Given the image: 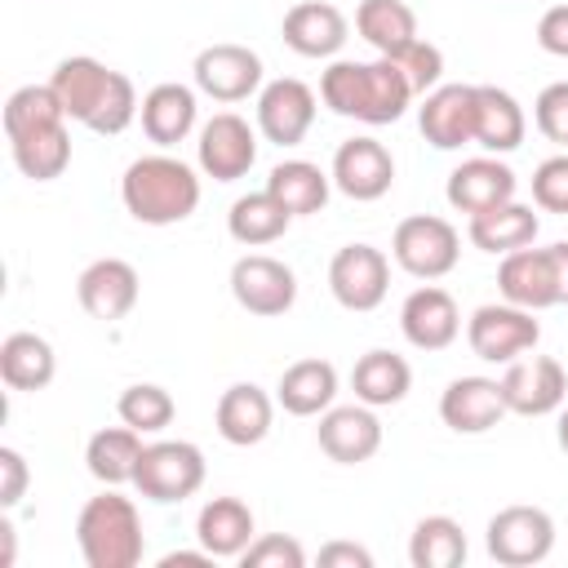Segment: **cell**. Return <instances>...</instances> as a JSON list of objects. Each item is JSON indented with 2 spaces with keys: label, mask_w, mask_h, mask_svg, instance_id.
<instances>
[{
  "label": "cell",
  "mask_w": 568,
  "mask_h": 568,
  "mask_svg": "<svg viewBox=\"0 0 568 568\" xmlns=\"http://www.w3.org/2000/svg\"><path fill=\"white\" fill-rule=\"evenodd\" d=\"M288 222H293V213H288L271 191H248V195H240V200L231 204V213H226V231H231V240L244 244V248L275 244V240L288 231Z\"/></svg>",
  "instance_id": "cell-34"
},
{
  "label": "cell",
  "mask_w": 568,
  "mask_h": 568,
  "mask_svg": "<svg viewBox=\"0 0 568 568\" xmlns=\"http://www.w3.org/2000/svg\"><path fill=\"white\" fill-rule=\"evenodd\" d=\"M550 262H555V288H559V306H568V240L550 244Z\"/></svg>",
  "instance_id": "cell-48"
},
{
  "label": "cell",
  "mask_w": 568,
  "mask_h": 568,
  "mask_svg": "<svg viewBox=\"0 0 568 568\" xmlns=\"http://www.w3.org/2000/svg\"><path fill=\"white\" fill-rule=\"evenodd\" d=\"M537 44L550 58H568V4H550L537 18Z\"/></svg>",
  "instance_id": "cell-45"
},
{
  "label": "cell",
  "mask_w": 568,
  "mask_h": 568,
  "mask_svg": "<svg viewBox=\"0 0 568 568\" xmlns=\"http://www.w3.org/2000/svg\"><path fill=\"white\" fill-rule=\"evenodd\" d=\"M0 541H4V555H0V564L9 568V564H13V524H9V519H0Z\"/></svg>",
  "instance_id": "cell-49"
},
{
  "label": "cell",
  "mask_w": 568,
  "mask_h": 568,
  "mask_svg": "<svg viewBox=\"0 0 568 568\" xmlns=\"http://www.w3.org/2000/svg\"><path fill=\"white\" fill-rule=\"evenodd\" d=\"M417 129L435 151L475 142V84H439L417 106Z\"/></svg>",
  "instance_id": "cell-19"
},
{
  "label": "cell",
  "mask_w": 568,
  "mask_h": 568,
  "mask_svg": "<svg viewBox=\"0 0 568 568\" xmlns=\"http://www.w3.org/2000/svg\"><path fill=\"white\" fill-rule=\"evenodd\" d=\"M115 413H120L124 426H133V430H142V435H160V430L173 422L178 404H173V395H169L164 386H155V382H133V386L120 390Z\"/></svg>",
  "instance_id": "cell-39"
},
{
  "label": "cell",
  "mask_w": 568,
  "mask_h": 568,
  "mask_svg": "<svg viewBox=\"0 0 568 568\" xmlns=\"http://www.w3.org/2000/svg\"><path fill=\"white\" fill-rule=\"evenodd\" d=\"M524 133H528V115L515 102V93L497 84H475V142L488 155H510L519 151Z\"/></svg>",
  "instance_id": "cell-26"
},
{
  "label": "cell",
  "mask_w": 568,
  "mask_h": 568,
  "mask_svg": "<svg viewBox=\"0 0 568 568\" xmlns=\"http://www.w3.org/2000/svg\"><path fill=\"white\" fill-rule=\"evenodd\" d=\"M195 115H200L195 89H191V84H178V80H164V84L146 89L142 106H138V120H142L146 142H155V146H164V151L191 138Z\"/></svg>",
  "instance_id": "cell-24"
},
{
  "label": "cell",
  "mask_w": 568,
  "mask_h": 568,
  "mask_svg": "<svg viewBox=\"0 0 568 568\" xmlns=\"http://www.w3.org/2000/svg\"><path fill=\"white\" fill-rule=\"evenodd\" d=\"M244 568H306V550L297 537L284 532H262L248 541V550L240 555Z\"/></svg>",
  "instance_id": "cell-41"
},
{
  "label": "cell",
  "mask_w": 568,
  "mask_h": 568,
  "mask_svg": "<svg viewBox=\"0 0 568 568\" xmlns=\"http://www.w3.org/2000/svg\"><path fill=\"white\" fill-rule=\"evenodd\" d=\"M213 564V555L200 546V550H169L164 559H160V568H209Z\"/></svg>",
  "instance_id": "cell-47"
},
{
  "label": "cell",
  "mask_w": 568,
  "mask_h": 568,
  "mask_svg": "<svg viewBox=\"0 0 568 568\" xmlns=\"http://www.w3.org/2000/svg\"><path fill=\"white\" fill-rule=\"evenodd\" d=\"M253 537H257L253 510L240 497H209L200 506V515H195V541L213 559H240Z\"/></svg>",
  "instance_id": "cell-27"
},
{
  "label": "cell",
  "mask_w": 568,
  "mask_h": 568,
  "mask_svg": "<svg viewBox=\"0 0 568 568\" xmlns=\"http://www.w3.org/2000/svg\"><path fill=\"white\" fill-rule=\"evenodd\" d=\"M515 169L501 160V155H475V160H462L453 173H448V186H444V195H448V204L457 209V213H466V217H475V213H484V209H493V204H506V200H515Z\"/></svg>",
  "instance_id": "cell-21"
},
{
  "label": "cell",
  "mask_w": 568,
  "mask_h": 568,
  "mask_svg": "<svg viewBox=\"0 0 568 568\" xmlns=\"http://www.w3.org/2000/svg\"><path fill=\"white\" fill-rule=\"evenodd\" d=\"M333 186L346 195V200H359V204H373L390 191L395 182V160L390 151L377 142V138H346L337 151H333V169H328Z\"/></svg>",
  "instance_id": "cell-15"
},
{
  "label": "cell",
  "mask_w": 568,
  "mask_h": 568,
  "mask_svg": "<svg viewBox=\"0 0 568 568\" xmlns=\"http://www.w3.org/2000/svg\"><path fill=\"white\" fill-rule=\"evenodd\" d=\"M27 484H31V470H27V457L18 453V448H0V506L4 510H13L18 501H22V493H27Z\"/></svg>",
  "instance_id": "cell-44"
},
{
  "label": "cell",
  "mask_w": 568,
  "mask_h": 568,
  "mask_svg": "<svg viewBox=\"0 0 568 568\" xmlns=\"http://www.w3.org/2000/svg\"><path fill=\"white\" fill-rule=\"evenodd\" d=\"M257 160V133L248 129L244 115L235 111H217L213 120L200 124V138H195V164L204 169V178L213 182H235L253 169Z\"/></svg>",
  "instance_id": "cell-12"
},
{
  "label": "cell",
  "mask_w": 568,
  "mask_h": 568,
  "mask_svg": "<svg viewBox=\"0 0 568 568\" xmlns=\"http://www.w3.org/2000/svg\"><path fill=\"white\" fill-rule=\"evenodd\" d=\"M390 257L399 271H408L413 280H444L457 257H462V235L448 217H435V213H413L395 226L390 235Z\"/></svg>",
  "instance_id": "cell-5"
},
{
  "label": "cell",
  "mask_w": 568,
  "mask_h": 568,
  "mask_svg": "<svg viewBox=\"0 0 568 568\" xmlns=\"http://www.w3.org/2000/svg\"><path fill=\"white\" fill-rule=\"evenodd\" d=\"M497 288H501V302L524 306L532 315L546 311V306H559L550 248H515V253H501Z\"/></svg>",
  "instance_id": "cell-23"
},
{
  "label": "cell",
  "mask_w": 568,
  "mask_h": 568,
  "mask_svg": "<svg viewBox=\"0 0 568 568\" xmlns=\"http://www.w3.org/2000/svg\"><path fill=\"white\" fill-rule=\"evenodd\" d=\"M484 546L501 568H532L555 550V519L541 506H501L484 528Z\"/></svg>",
  "instance_id": "cell-7"
},
{
  "label": "cell",
  "mask_w": 568,
  "mask_h": 568,
  "mask_svg": "<svg viewBox=\"0 0 568 568\" xmlns=\"http://www.w3.org/2000/svg\"><path fill=\"white\" fill-rule=\"evenodd\" d=\"M320 568H373V555L355 541H328L320 546Z\"/></svg>",
  "instance_id": "cell-46"
},
{
  "label": "cell",
  "mask_w": 568,
  "mask_h": 568,
  "mask_svg": "<svg viewBox=\"0 0 568 568\" xmlns=\"http://www.w3.org/2000/svg\"><path fill=\"white\" fill-rule=\"evenodd\" d=\"M49 124H67V111L49 84H22L4 102V138H22Z\"/></svg>",
  "instance_id": "cell-38"
},
{
  "label": "cell",
  "mask_w": 568,
  "mask_h": 568,
  "mask_svg": "<svg viewBox=\"0 0 568 568\" xmlns=\"http://www.w3.org/2000/svg\"><path fill=\"white\" fill-rule=\"evenodd\" d=\"M266 191H271L293 217H311V213H320V209L328 204L333 178H328L320 164H311V160H284V164L271 169Z\"/></svg>",
  "instance_id": "cell-33"
},
{
  "label": "cell",
  "mask_w": 568,
  "mask_h": 568,
  "mask_svg": "<svg viewBox=\"0 0 568 568\" xmlns=\"http://www.w3.org/2000/svg\"><path fill=\"white\" fill-rule=\"evenodd\" d=\"M466 342H470L475 359H484V364H510V359L528 355L541 342V324L524 306L488 302V306H475V315L466 320Z\"/></svg>",
  "instance_id": "cell-8"
},
{
  "label": "cell",
  "mask_w": 568,
  "mask_h": 568,
  "mask_svg": "<svg viewBox=\"0 0 568 568\" xmlns=\"http://www.w3.org/2000/svg\"><path fill=\"white\" fill-rule=\"evenodd\" d=\"M120 200L142 226H173L200 209V178L178 155H138L120 178Z\"/></svg>",
  "instance_id": "cell-3"
},
{
  "label": "cell",
  "mask_w": 568,
  "mask_h": 568,
  "mask_svg": "<svg viewBox=\"0 0 568 568\" xmlns=\"http://www.w3.org/2000/svg\"><path fill=\"white\" fill-rule=\"evenodd\" d=\"M231 297L257 320H275L297 302V275L271 253H244L231 266Z\"/></svg>",
  "instance_id": "cell-10"
},
{
  "label": "cell",
  "mask_w": 568,
  "mask_h": 568,
  "mask_svg": "<svg viewBox=\"0 0 568 568\" xmlns=\"http://www.w3.org/2000/svg\"><path fill=\"white\" fill-rule=\"evenodd\" d=\"M138 293H142V280H138V271H133L124 257H98V262H89V266L80 271V280H75L80 306H84L93 320H102V324L124 320V315L138 306Z\"/></svg>",
  "instance_id": "cell-18"
},
{
  "label": "cell",
  "mask_w": 568,
  "mask_h": 568,
  "mask_svg": "<svg viewBox=\"0 0 568 568\" xmlns=\"http://www.w3.org/2000/svg\"><path fill=\"white\" fill-rule=\"evenodd\" d=\"M532 204L546 213H568V151L532 169Z\"/></svg>",
  "instance_id": "cell-42"
},
{
  "label": "cell",
  "mask_w": 568,
  "mask_h": 568,
  "mask_svg": "<svg viewBox=\"0 0 568 568\" xmlns=\"http://www.w3.org/2000/svg\"><path fill=\"white\" fill-rule=\"evenodd\" d=\"M390 288V262L373 244H346L328 262V293L346 311H377Z\"/></svg>",
  "instance_id": "cell-9"
},
{
  "label": "cell",
  "mask_w": 568,
  "mask_h": 568,
  "mask_svg": "<svg viewBox=\"0 0 568 568\" xmlns=\"http://www.w3.org/2000/svg\"><path fill=\"white\" fill-rule=\"evenodd\" d=\"M58 373V355L40 333H9L0 342V382L9 390H44Z\"/></svg>",
  "instance_id": "cell-32"
},
{
  "label": "cell",
  "mask_w": 568,
  "mask_h": 568,
  "mask_svg": "<svg viewBox=\"0 0 568 568\" xmlns=\"http://www.w3.org/2000/svg\"><path fill=\"white\" fill-rule=\"evenodd\" d=\"M413 89L404 80V71L390 58H373V62H355V58H333L320 75V102L333 115L359 120V124H395L408 106H413Z\"/></svg>",
  "instance_id": "cell-2"
},
{
  "label": "cell",
  "mask_w": 568,
  "mask_h": 568,
  "mask_svg": "<svg viewBox=\"0 0 568 568\" xmlns=\"http://www.w3.org/2000/svg\"><path fill=\"white\" fill-rule=\"evenodd\" d=\"M355 31L382 53L395 58L417 40V13L404 0H359L355 9Z\"/></svg>",
  "instance_id": "cell-35"
},
{
  "label": "cell",
  "mask_w": 568,
  "mask_h": 568,
  "mask_svg": "<svg viewBox=\"0 0 568 568\" xmlns=\"http://www.w3.org/2000/svg\"><path fill=\"white\" fill-rule=\"evenodd\" d=\"M213 422H217V435H222L226 444H235V448H253V444H262V439L271 435L275 399H271L257 382H235V386L222 390Z\"/></svg>",
  "instance_id": "cell-25"
},
{
  "label": "cell",
  "mask_w": 568,
  "mask_h": 568,
  "mask_svg": "<svg viewBox=\"0 0 568 568\" xmlns=\"http://www.w3.org/2000/svg\"><path fill=\"white\" fill-rule=\"evenodd\" d=\"M506 395L497 377H453L439 395V417L457 435H484L506 417Z\"/></svg>",
  "instance_id": "cell-20"
},
{
  "label": "cell",
  "mask_w": 568,
  "mask_h": 568,
  "mask_svg": "<svg viewBox=\"0 0 568 568\" xmlns=\"http://www.w3.org/2000/svg\"><path fill=\"white\" fill-rule=\"evenodd\" d=\"M555 435H559V448H564V453H568V408H564V413H559V430H555Z\"/></svg>",
  "instance_id": "cell-50"
},
{
  "label": "cell",
  "mask_w": 568,
  "mask_h": 568,
  "mask_svg": "<svg viewBox=\"0 0 568 568\" xmlns=\"http://www.w3.org/2000/svg\"><path fill=\"white\" fill-rule=\"evenodd\" d=\"M399 333L417 351H448L462 333V311H457L453 293L439 288V284L413 288L399 306Z\"/></svg>",
  "instance_id": "cell-17"
},
{
  "label": "cell",
  "mask_w": 568,
  "mask_h": 568,
  "mask_svg": "<svg viewBox=\"0 0 568 568\" xmlns=\"http://www.w3.org/2000/svg\"><path fill=\"white\" fill-rule=\"evenodd\" d=\"M315 124V89L280 75L257 89V133L275 146H297Z\"/></svg>",
  "instance_id": "cell-13"
},
{
  "label": "cell",
  "mask_w": 568,
  "mask_h": 568,
  "mask_svg": "<svg viewBox=\"0 0 568 568\" xmlns=\"http://www.w3.org/2000/svg\"><path fill=\"white\" fill-rule=\"evenodd\" d=\"M315 439H320V453L337 466H359L368 462L377 448H382V422L368 404H333L320 413V426H315Z\"/></svg>",
  "instance_id": "cell-16"
},
{
  "label": "cell",
  "mask_w": 568,
  "mask_h": 568,
  "mask_svg": "<svg viewBox=\"0 0 568 568\" xmlns=\"http://www.w3.org/2000/svg\"><path fill=\"white\" fill-rule=\"evenodd\" d=\"M280 36H284V44L297 58H337L342 44H346V36H351V22L328 0H302V4H293L284 13Z\"/></svg>",
  "instance_id": "cell-22"
},
{
  "label": "cell",
  "mask_w": 568,
  "mask_h": 568,
  "mask_svg": "<svg viewBox=\"0 0 568 568\" xmlns=\"http://www.w3.org/2000/svg\"><path fill=\"white\" fill-rule=\"evenodd\" d=\"M49 89L58 93L71 124H84L102 138L124 133L138 120V106H142L133 80L124 71H111L106 62H98L89 53L62 58L49 75Z\"/></svg>",
  "instance_id": "cell-1"
},
{
  "label": "cell",
  "mask_w": 568,
  "mask_h": 568,
  "mask_svg": "<svg viewBox=\"0 0 568 568\" xmlns=\"http://www.w3.org/2000/svg\"><path fill=\"white\" fill-rule=\"evenodd\" d=\"M200 484H204V453L195 444H186V439H155V444L142 448L133 488L146 501L173 506V501L195 497Z\"/></svg>",
  "instance_id": "cell-6"
},
{
  "label": "cell",
  "mask_w": 568,
  "mask_h": 568,
  "mask_svg": "<svg viewBox=\"0 0 568 568\" xmlns=\"http://www.w3.org/2000/svg\"><path fill=\"white\" fill-rule=\"evenodd\" d=\"M408 386H413V368H408V359L395 355V351H368V355H359L355 368H351V390H355V399L368 404V408H390V404H399V399L408 395Z\"/></svg>",
  "instance_id": "cell-31"
},
{
  "label": "cell",
  "mask_w": 568,
  "mask_h": 568,
  "mask_svg": "<svg viewBox=\"0 0 568 568\" xmlns=\"http://www.w3.org/2000/svg\"><path fill=\"white\" fill-rule=\"evenodd\" d=\"M537 213L532 204H519V200H506V204H493L484 213H475L466 222V235L475 248L484 253H515V248H528L537 240Z\"/></svg>",
  "instance_id": "cell-29"
},
{
  "label": "cell",
  "mask_w": 568,
  "mask_h": 568,
  "mask_svg": "<svg viewBox=\"0 0 568 568\" xmlns=\"http://www.w3.org/2000/svg\"><path fill=\"white\" fill-rule=\"evenodd\" d=\"M408 564L413 568H457L466 564V532L453 515H426L413 524L408 537Z\"/></svg>",
  "instance_id": "cell-37"
},
{
  "label": "cell",
  "mask_w": 568,
  "mask_h": 568,
  "mask_svg": "<svg viewBox=\"0 0 568 568\" xmlns=\"http://www.w3.org/2000/svg\"><path fill=\"white\" fill-rule=\"evenodd\" d=\"M532 124H537L541 138L568 146V80H555V84H546V89L537 93V102H532Z\"/></svg>",
  "instance_id": "cell-43"
},
{
  "label": "cell",
  "mask_w": 568,
  "mask_h": 568,
  "mask_svg": "<svg viewBox=\"0 0 568 568\" xmlns=\"http://www.w3.org/2000/svg\"><path fill=\"white\" fill-rule=\"evenodd\" d=\"M497 382H501L506 408L519 413V417H546V413H555V408L564 404V395H568V373H564V364L550 359V355L510 359Z\"/></svg>",
  "instance_id": "cell-14"
},
{
  "label": "cell",
  "mask_w": 568,
  "mask_h": 568,
  "mask_svg": "<svg viewBox=\"0 0 568 568\" xmlns=\"http://www.w3.org/2000/svg\"><path fill=\"white\" fill-rule=\"evenodd\" d=\"M337 399V368L328 359H297L280 373L275 404L293 417H320Z\"/></svg>",
  "instance_id": "cell-28"
},
{
  "label": "cell",
  "mask_w": 568,
  "mask_h": 568,
  "mask_svg": "<svg viewBox=\"0 0 568 568\" xmlns=\"http://www.w3.org/2000/svg\"><path fill=\"white\" fill-rule=\"evenodd\" d=\"M75 546H80V559L89 568H138L146 555L138 506L106 484L98 497H89L80 506Z\"/></svg>",
  "instance_id": "cell-4"
},
{
  "label": "cell",
  "mask_w": 568,
  "mask_h": 568,
  "mask_svg": "<svg viewBox=\"0 0 568 568\" xmlns=\"http://www.w3.org/2000/svg\"><path fill=\"white\" fill-rule=\"evenodd\" d=\"M399 71H404V80H408V89L417 93V98H426L430 89H439V80H444V53H439V44H430V40H413L404 53H395L390 58Z\"/></svg>",
  "instance_id": "cell-40"
},
{
  "label": "cell",
  "mask_w": 568,
  "mask_h": 568,
  "mask_svg": "<svg viewBox=\"0 0 568 568\" xmlns=\"http://www.w3.org/2000/svg\"><path fill=\"white\" fill-rule=\"evenodd\" d=\"M142 448H146L142 444V430H133V426H102L84 444V466H89V475L98 484L120 488V484H133L138 462H142Z\"/></svg>",
  "instance_id": "cell-30"
},
{
  "label": "cell",
  "mask_w": 568,
  "mask_h": 568,
  "mask_svg": "<svg viewBox=\"0 0 568 568\" xmlns=\"http://www.w3.org/2000/svg\"><path fill=\"white\" fill-rule=\"evenodd\" d=\"M191 75H195V89L213 102H244L262 89V58L248 49V44H209L195 53L191 62Z\"/></svg>",
  "instance_id": "cell-11"
},
{
  "label": "cell",
  "mask_w": 568,
  "mask_h": 568,
  "mask_svg": "<svg viewBox=\"0 0 568 568\" xmlns=\"http://www.w3.org/2000/svg\"><path fill=\"white\" fill-rule=\"evenodd\" d=\"M9 155H13V164H18L22 178H31V182H53V178H62L67 164H71V133H67V124H49V129L9 138Z\"/></svg>",
  "instance_id": "cell-36"
}]
</instances>
